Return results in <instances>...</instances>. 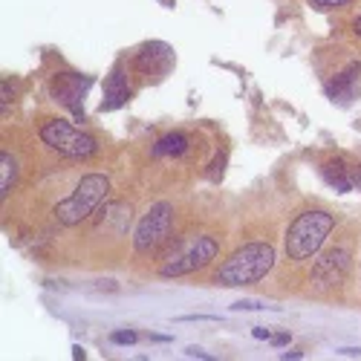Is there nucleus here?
Returning <instances> with one entry per match:
<instances>
[{
	"mask_svg": "<svg viewBox=\"0 0 361 361\" xmlns=\"http://www.w3.org/2000/svg\"><path fill=\"white\" fill-rule=\"evenodd\" d=\"M275 266V249L269 243H246L231 252L220 269L214 272V283L234 289V286H252L260 283Z\"/></svg>",
	"mask_w": 361,
	"mask_h": 361,
	"instance_id": "f257e3e1",
	"label": "nucleus"
},
{
	"mask_svg": "<svg viewBox=\"0 0 361 361\" xmlns=\"http://www.w3.org/2000/svg\"><path fill=\"white\" fill-rule=\"evenodd\" d=\"M336 228V214L324 212V208H312V212H300L289 231H286V255L295 263H304L312 255L321 252L326 237Z\"/></svg>",
	"mask_w": 361,
	"mask_h": 361,
	"instance_id": "f03ea898",
	"label": "nucleus"
},
{
	"mask_svg": "<svg viewBox=\"0 0 361 361\" xmlns=\"http://www.w3.org/2000/svg\"><path fill=\"white\" fill-rule=\"evenodd\" d=\"M107 191H110V179L104 173H87L78 183L75 194H70L67 200L55 205V220L61 226L84 223L107 200Z\"/></svg>",
	"mask_w": 361,
	"mask_h": 361,
	"instance_id": "7ed1b4c3",
	"label": "nucleus"
},
{
	"mask_svg": "<svg viewBox=\"0 0 361 361\" xmlns=\"http://www.w3.org/2000/svg\"><path fill=\"white\" fill-rule=\"evenodd\" d=\"M217 255H220L217 240L212 234H200L188 240V243H183L168 257V263L159 269V278H185L191 272H200L212 260H217Z\"/></svg>",
	"mask_w": 361,
	"mask_h": 361,
	"instance_id": "20e7f679",
	"label": "nucleus"
},
{
	"mask_svg": "<svg viewBox=\"0 0 361 361\" xmlns=\"http://www.w3.org/2000/svg\"><path fill=\"white\" fill-rule=\"evenodd\" d=\"M41 139L44 145H49L55 154H61L67 159H90L99 154V145L96 139L90 136L87 130L64 122V118H52L41 128Z\"/></svg>",
	"mask_w": 361,
	"mask_h": 361,
	"instance_id": "39448f33",
	"label": "nucleus"
},
{
	"mask_svg": "<svg viewBox=\"0 0 361 361\" xmlns=\"http://www.w3.org/2000/svg\"><path fill=\"white\" fill-rule=\"evenodd\" d=\"M171 226H173V208L171 202H154L150 212L139 220L136 231H133V249L142 252H154L157 246H162L171 237Z\"/></svg>",
	"mask_w": 361,
	"mask_h": 361,
	"instance_id": "423d86ee",
	"label": "nucleus"
},
{
	"mask_svg": "<svg viewBox=\"0 0 361 361\" xmlns=\"http://www.w3.org/2000/svg\"><path fill=\"white\" fill-rule=\"evenodd\" d=\"M93 84H96V78L81 75V73H55L52 81H49V93L58 104L67 107L81 122L84 118V96L90 93Z\"/></svg>",
	"mask_w": 361,
	"mask_h": 361,
	"instance_id": "0eeeda50",
	"label": "nucleus"
},
{
	"mask_svg": "<svg viewBox=\"0 0 361 361\" xmlns=\"http://www.w3.org/2000/svg\"><path fill=\"white\" fill-rule=\"evenodd\" d=\"M350 263H353V257H350L347 249H341V246H338V249H329V252L312 266V283H315V286H324V289L341 286V283L347 281Z\"/></svg>",
	"mask_w": 361,
	"mask_h": 361,
	"instance_id": "6e6552de",
	"label": "nucleus"
},
{
	"mask_svg": "<svg viewBox=\"0 0 361 361\" xmlns=\"http://www.w3.org/2000/svg\"><path fill=\"white\" fill-rule=\"evenodd\" d=\"M171 61H173V49H171L168 44H159V41L142 47V52L136 55V67H139V73L154 75V78L165 75V70L171 67Z\"/></svg>",
	"mask_w": 361,
	"mask_h": 361,
	"instance_id": "1a4fd4ad",
	"label": "nucleus"
},
{
	"mask_svg": "<svg viewBox=\"0 0 361 361\" xmlns=\"http://www.w3.org/2000/svg\"><path fill=\"white\" fill-rule=\"evenodd\" d=\"M358 81H361V64H350L347 70H341L333 81L326 84V96L333 102H350L355 96Z\"/></svg>",
	"mask_w": 361,
	"mask_h": 361,
	"instance_id": "9d476101",
	"label": "nucleus"
},
{
	"mask_svg": "<svg viewBox=\"0 0 361 361\" xmlns=\"http://www.w3.org/2000/svg\"><path fill=\"white\" fill-rule=\"evenodd\" d=\"M104 110H116L122 107L128 99H130V90H128V81H125V73L122 70H113L104 81Z\"/></svg>",
	"mask_w": 361,
	"mask_h": 361,
	"instance_id": "9b49d317",
	"label": "nucleus"
},
{
	"mask_svg": "<svg viewBox=\"0 0 361 361\" xmlns=\"http://www.w3.org/2000/svg\"><path fill=\"white\" fill-rule=\"evenodd\" d=\"M321 173H324V179H326V183L333 185L338 194H347V191H353V185H355V173H350V168H347L341 159L326 162V165L321 168Z\"/></svg>",
	"mask_w": 361,
	"mask_h": 361,
	"instance_id": "f8f14e48",
	"label": "nucleus"
},
{
	"mask_svg": "<svg viewBox=\"0 0 361 361\" xmlns=\"http://www.w3.org/2000/svg\"><path fill=\"white\" fill-rule=\"evenodd\" d=\"M185 150H188V136L179 133V130L162 136V139L154 145V154H157V157H183Z\"/></svg>",
	"mask_w": 361,
	"mask_h": 361,
	"instance_id": "ddd939ff",
	"label": "nucleus"
},
{
	"mask_svg": "<svg viewBox=\"0 0 361 361\" xmlns=\"http://www.w3.org/2000/svg\"><path fill=\"white\" fill-rule=\"evenodd\" d=\"M15 173H18V165H15V159L4 150V154H0V191H4V194L12 188Z\"/></svg>",
	"mask_w": 361,
	"mask_h": 361,
	"instance_id": "4468645a",
	"label": "nucleus"
},
{
	"mask_svg": "<svg viewBox=\"0 0 361 361\" xmlns=\"http://www.w3.org/2000/svg\"><path fill=\"white\" fill-rule=\"evenodd\" d=\"M231 310L234 312H275L278 307H269V304H263V300H234L231 304Z\"/></svg>",
	"mask_w": 361,
	"mask_h": 361,
	"instance_id": "2eb2a0df",
	"label": "nucleus"
},
{
	"mask_svg": "<svg viewBox=\"0 0 361 361\" xmlns=\"http://www.w3.org/2000/svg\"><path fill=\"white\" fill-rule=\"evenodd\" d=\"M139 336L133 333V329H118V333H113V344H136Z\"/></svg>",
	"mask_w": 361,
	"mask_h": 361,
	"instance_id": "dca6fc26",
	"label": "nucleus"
},
{
	"mask_svg": "<svg viewBox=\"0 0 361 361\" xmlns=\"http://www.w3.org/2000/svg\"><path fill=\"white\" fill-rule=\"evenodd\" d=\"M312 4H315L318 9H341V6L353 4V0H312Z\"/></svg>",
	"mask_w": 361,
	"mask_h": 361,
	"instance_id": "f3484780",
	"label": "nucleus"
},
{
	"mask_svg": "<svg viewBox=\"0 0 361 361\" xmlns=\"http://www.w3.org/2000/svg\"><path fill=\"white\" fill-rule=\"evenodd\" d=\"M223 165H226V154H217V159L212 162V171H208V176L220 179V176H223Z\"/></svg>",
	"mask_w": 361,
	"mask_h": 361,
	"instance_id": "a211bd4d",
	"label": "nucleus"
},
{
	"mask_svg": "<svg viewBox=\"0 0 361 361\" xmlns=\"http://www.w3.org/2000/svg\"><path fill=\"white\" fill-rule=\"evenodd\" d=\"M252 336H255L257 341H272V333H269L266 326H255V329H252Z\"/></svg>",
	"mask_w": 361,
	"mask_h": 361,
	"instance_id": "6ab92c4d",
	"label": "nucleus"
},
{
	"mask_svg": "<svg viewBox=\"0 0 361 361\" xmlns=\"http://www.w3.org/2000/svg\"><path fill=\"white\" fill-rule=\"evenodd\" d=\"M338 355H347V358H361V347H341Z\"/></svg>",
	"mask_w": 361,
	"mask_h": 361,
	"instance_id": "aec40b11",
	"label": "nucleus"
},
{
	"mask_svg": "<svg viewBox=\"0 0 361 361\" xmlns=\"http://www.w3.org/2000/svg\"><path fill=\"white\" fill-rule=\"evenodd\" d=\"M185 355H188V358H212V355H208L205 350H200V347H188Z\"/></svg>",
	"mask_w": 361,
	"mask_h": 361,
	"instance_id": "412c9836",
	"label": "nucleus"
},
{
	"mask_svg": "<svg viewBox=\"0 0 361 361\" xmlns=\"http://www.w3.org/2000/svg\"><path fill=\"white\" fill-rule=\"evenodd\" d=\"M272 344H278V347H286V344H289V333H281V336H272Z\"/></svg>",
	"mask_w": 361,
	"mask_h": 361,
	"instance_id": "4be33fe9",
	"label": "nucleus"
},
{
	"mask_svg": "<svg viewBox=\"0 0 361 361\" xmlns=\"http://www.w3.org/2000/svg\"><path fill=\"white\" fill-rule=\"evenodd\" d=\"M283 358H304V350H289L283 353Z\"/></svg>",
	"mask_w": 361,
	"mask_h": 361,
	"instance_id": "5701e85b",
	"label": "nucleus"
},
{
	"mask_svg": "<svg viewBox=\"0 0 361 361\" xmlns=\"http://www.w3.org/2000/svg\"><path fill=\"white\" fill-rule=\"evenodd\" d=\"M353 29H355V35H361V15L355 18V23H353Z\"/></svg>",
	"mask_w": 361,
	"mask_h": 361,
	"instance_id": "b1692460",
	"label": "nucleus"
},
{
	"mask_svg": "<svg viewBox=\"0 0 361 361\" xmlns=\"http://www.w3.org/2000/svg\"><path fill=\"white\" fill-rule=\"evenodd\" d=\"M355 185H358V188H361V168H358V171H355Z\"/></svg>",
	"mask_w": 361,
	"mask_h": 361,
	"instance_id": "393cba45",
	"label": "nucleus"
}]
</instances>
